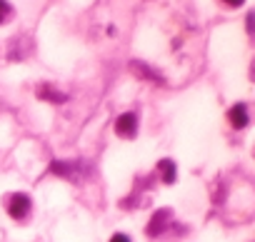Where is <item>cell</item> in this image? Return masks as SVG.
Returning a JSON list of instances; mask_svg holds the SVG:
<instances>
[{
  "instance_id": "obj_1",
  "label": "cell",
  "mask_w": 255,
  "mask_h": 242,
  "mask_svg": "<svg viewBox=\"0 0 255 242\" xmlns=\"http://www.w3.org/2000/svg\"><path fill=\"white\" fill-rule=\"evenodd\" d=\"M50 172L58 175V177H65V180H80L88 172V167H85L83 160H53Z\"/></svg>"
},
{
  "instance_id": "obj_2",
  "label": "cell",
  "mask_w": 255,
  "mask_h": 242,
  "mask_svg": "<svg viewBox=\"0 0 255 242\" xmlns=\"http://www.w3.org/2000/svg\"><path fill=\"white\" fill-rule=\"evenodd\" d=\"M30 207H33V200L25 192H15L8 197V215L13 220H25L30 215Z\"/></svg>"
},
{
  "instance_id": "obj_3",
  "label": "cell",
  "mask_w": 255,
  "mask_h": 242,
  "mask_svg": "<svg viewBox=\"0 0 255 242\" xmlns=\"http://www.w3.org/2000/svg\"><path fill=\"white\" fill-rule=\"evenodd\" d=\"M115 133L120 135V138H135L138 135V112H133V110H128V112H123V115H118V120H115Z\"/></svg>"
},
{
  "instance_id": "obj_4",
  "label": "cell",
  "mask_w": 255,
  "mask_h": 242,
  "mask_svg": "<svg viewBox=\"0 0 255 242\" xmlns=\"http://www.w3.org/2000/svg\"><path fill=\"white\" fill-rule=\"evenodd\" d=\"M170 225H173V212H170L168 207H163V210H158V212L150 217V222H148L145 232H148V237H160Z\"/></svg>"
},
{
  "instance_id": "obj_5",
  "label": "cell",
  "mask_w": 255,
  "mask_h": 242,
  "mask_svg": "<svg viewBox=\"0 0 255 242\" xmlns=\"http://www.w3.org/2000/svg\"><path fill=\"white\" fill-rule=\"evenodd\" d=\"M228 120H230V125H233L235 130H243V128H248V123H250L248 105H245V102H238V105H233V107H230V112H228Z\"/></svg>"
},
{
  "instance_id": "obj_6",
  "label": "cell",
  "mask_w": 255,
  "mask_h": 242,
  "mask_svg": "<svg viewBox=\"0 0 255 242\" xmlns=\"http://www.w3.org/2000/svg\"><path fill=\"white\" fill-rule=\"evenodd\" d=\"M130 68H133V73H135V75H140V78H145V80H150V82H158V85H163V82H165V78H163L155 68H150L148 63H143V60H133V63H130Z\"/></svg>"
},
{
  "instance_id": "obj_7",
  "label": "cell",
  "mask_w": 255,
  "mask_h": 242,
  "mask_svg": "<svg viewBox=\"0 0 255 242\" xmlns=\"http://www.w3.org/2000/svg\"><path fill=\"white\" fill-rule=\"evenodd\" d=\"M158 172H160V177H163L165 185H173V182L178 180V167H175V162H173L170 158H163V160L158 162Z\"/></svg>"
},
{
  "instance_id": "obj_8",
  "label": "cell",
  "mask_w": 255,
  "mask_h": 242,
  "mask_svg": "<svg viewBox=\"0 0 255 242\" xmlns=\"http://www.w3.org/2000/svg\"><path fill=\"white\" fill-rule=\"evenodd\" d=\"M38 95H40L43 100H48V102H68V95L60 92V90H53L50 85H43V87L38 90Z\"/></svg>"
},
{
  "instance_id": "obj_9",
  "label": "cell",
  "mask_w": 255,
  "mask_h": 242,
  "mask_svg": "<svg viewBox=\"0 0 255 242\" xmlns=\"http://www.w3.org/2000/svg\"><path fill=\"white\" fill-rule=\"evenodd\" d=\"M10 13H13L10 3H8V0H0V23H5L10 18Z\"/></svg>"
},
{
  "instance_id": "obj_10",
  "label": "cell",
  "mask_w": 255,
  "mask_h": 242,
  "mask_svg": "<svg viewBox=\"0 0 255 242\" xmlns=\"http://www.w3.org/2000/svg\"><path fill=\"white\" fill-rule=\"evenodd\" d=\"M110 242H133V240H130V237H128L125 232H115V235L110 237Z\"/></svg>"
},
{
  "instance_id": "obj_11",
  "label": "cell",
  "mask_w": 255,
  "mask_h": 242,
  "mask_svg": "<svg viewBox=\"0 0 255 242\" xmlns=\"http://www.w3.org/2000/svg\"><path fill=\"white\" fill-rule=\"evenodd\" d=\"M223 3H225L228 8H240V5L245 3V0H223Z\"/></svg>"
},
{
  "instance_id": "obj_12",
  "label": "cell",
  "mask_w": 255,
  "mask_h": 242,
  "mask_svg": "<svg viewBox=\"0 0 255 242\" xmlns=\"http://www.w3.org/2000/svg\"><path fill=\"white\" fill-rule=\"evenodd\" d=\"M248 33H253V13H248Z\"/></svg>"
}]
</instances>
